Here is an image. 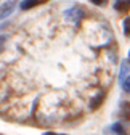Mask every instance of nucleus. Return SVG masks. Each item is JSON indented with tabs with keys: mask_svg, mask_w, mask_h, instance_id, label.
<instances>
[{
	"mask_svg": "<svg viewBox=\"0 0 130 135\" xmlns=\"http://www.w3.org/2000/svg\"><path fill=\"white\" fill-rule=\"evenodd\" d=\"M103 98H104V93H103V92H100L98 95H96V97L90 101V109H98V108H100V105L103 103Z\"/></svg>",
	"mask_w": 130,
	"mask_h": 135,
	"instance_id": "3",
	"label": "nucleus"
},
{
	"mask_svg": "<svg viewBox=\"0 0 130 135\" xmlns=\"http://www.w3.org/2000/svg\"><path fill=\"white\" fill-rule=\"evenodd\" d=\"M128 58H130V52H128Z\"/></svg>",
	"mask_w": 130,
	"mask_h": 135,
	"instance_id": "14",
	"label": "nucleus"
},
{
	"mask_svg": "<svg viewBox=\"0 0 130 135\" xmlns=\"http://www.w3.org/2000/svg\"><path fill=\"white\" fill-rule=\"evenodd\" d=\"M124 34L125 36H130V16L124 20Z\"/></svg>",
	"mask_w": 130,
	"mask_h": 135,
	"instance_id": "10",
	"label": "nucleus"
},
{
	"mask_svg": "<svg viewBox=\"0 0 130 135\" xmlns=\"http://www.w3.org/2000/svg\"><path fill=\"white\" fill-rule=\"evenodd\" d=\"M14 7H16V0H7L3 5H0V20H3V18H7V16H10L13 13Z\"/></svg>",
	"mask_w": 130,
	"mask_h": 135,
	"instance_id": "2",
	"label": "nucleus"
},
{
	"mask_svg": "<svg viewBox=\"0 0 130 135\" xmlns=\"http://www.w3.org/2000/svg\"><path fill=\"white\" fill-rule=\"evenodd\" d=\"M8 24H10V23H7V21H5V23H2V24H0V31H2L5 26H8Z\"/></svg>",
	"mask_w": 130,
	"mask_h": 135,
	"instance_id": "13",
	"label": "nucleus"
},
{
	"mask_svg": "<svg viewBox=\"0 0 130 135\" xmlns=\"http://www.w3.org/2000/svg\"><path fill=\"white\" fill-rule=\"evenodd\" d=\"M111 132H114V133H124V127H122V124H112L111 126V129H109Z\"/></svg>",
	"mask_w": 130,
	"mask_h": 135,
	"instance_id": "8",
	"label": "nucleus"
},
{
	"mask_svg": "<svg viewBox=\"0 0 130 135\" xmlns=\"http://www.w3.org/2000/svg\"><path fill=\"white\" fill-rule=\"evenodd\" d=\"M64 16H66V20L74 23V24H79V21L84 18V10L80 7H72L69 10H66V13H64Z\"/></svg>",
	"mask_w": 130,
	"mask_h": 135,
	"instance_id": "1",
	"label": "nucleus"
},
{
	"mask_svg": "<svg viewBox=\"0 0 130 135\" xmlns=\"http://www.w3.org/2000/svg\"><path fill=\"white\" fill-rule=\"evenodd\" d=\"M90 2H92L93 5H104L106 0H90Z\"/></svg>",
	"mask_w": 130,
	"mask_h": 135,
	"instance_id": "12",
	"label": "nucleus"
},
{
	"mask_svg": "<svg viewBox=\"0 0 130 135\" xmlns=\"http://www.w3.org/2000/svg\"><path fill=\"white\" fill-rule=\"evenodd\" d=\"M114 8L117 11H128L130 10V0H117L114 3Z\"/></svg>",
	"mask_w": 130,
	"mask_h": 135,
	"instance_id": "4",
	"label": "nucleus"
},
{
	"mask_svg": "<svg viewBox=\"0 0 130 135\" xmlns=\"http://www.w3.org/2000/svg\"><path fill=\"white\" fill-rule=\"evenodd\" d=\"M121 116L125 121H130V103L128 101H124V103L121 105Z\"/></svg>",
	"mask_w": 130,
	"mask_h": 135,
	"instance_id": "5",
	"label": "nucleus"
},
{
	"mask_svg": "<svg viewBox=\"0 0 130 135\" xmlns=\"http://www.w3.org/2000/svg\"><path fill=\"white\" fill-rule=\"evenodd\" d=\"M7 36H5V34H3V36H0V52H2V50H3V45H5V42H7Z\"/></svg>",
	"mask_w": 130,
	"mask_h": 135,
	"instance_id": "11",
	"label": "nucleus"
},
{
	"mask_svg": "<svg viewBox=\"0 0 130 135\" xmlns=\"http://www.w3.org/2000/svg\"><path fill=\"white\" fill-rule=\"evenodd\" d=\"M127 73H128V66H127V63H122V66H121V74H119V80L121 82L127 77Z\"/></svg>",
	"mask_w": 130,
	"mask_h": 135,
	"instance_id": "7",
	"label": "nucleus"
},
{
	"mask_svg": "<svg viewBox=\"0 0 130 135\" xmlns=\"http://www.w3.org/2000/svg\"><path fill=\"white\" fill-rule=\"evenodd\" d=\"M40 2H39V0H23V2H21V10H31V8H34L36 5H39Z\"/></svg>",
	"mask_w": 130,
	"mask_h": 135,
	"instance_id": "6",
	"label": "nucleus"
},
{
	"mask_svg": "<svg viewBox=\"0 0 130 135\" xmlns=\"http://www.w3.org/2000/svg\"><path fill=\"white\" fill-rule=\"evenodd\" d=\"M122 89H124V92L130 93V76H127V77L122 80Z\"/></svg>",
	"mask_w": 130,
	"mask_h": 135,
	"instance_id": "9",
	"label": "nucleus"
}]
</instances>
